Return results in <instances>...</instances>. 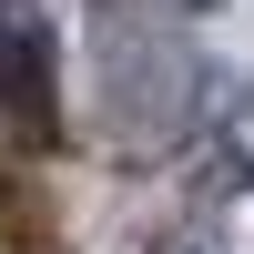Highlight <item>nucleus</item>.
Wrapping results in <instances>:
<instances>
[{
  "label": "nucleus",
  "mask_w": 254,
  "mask_h": 254,
  "mask_svg": "<svg viewBox=\"0 0 254 254\" xmlns=\"http://www.w3.org/2000/svg\"><path fill=\"white\" fill-rule=\"evenodd\" d=\"M0 112L20 132H51L61 102H51V20L31 0H0Z\"/></svg>",
  "instance_id": "nucleus-1"
},
{
  "label": "nucleus",
  "mask_w": 254,
  "mask_h": 254,
  "mask_svg": "<svg viewBox=\"0 0 254 254\" xmlns=\"http://www.w3.org/2000/svg\"><path fill=\"white\" fill-rule=\"evenodd\" d=\"M173 254H214V244H173Z\"/></svg>",
  "instance_id": "nucleus-2"
}]
</instances>
